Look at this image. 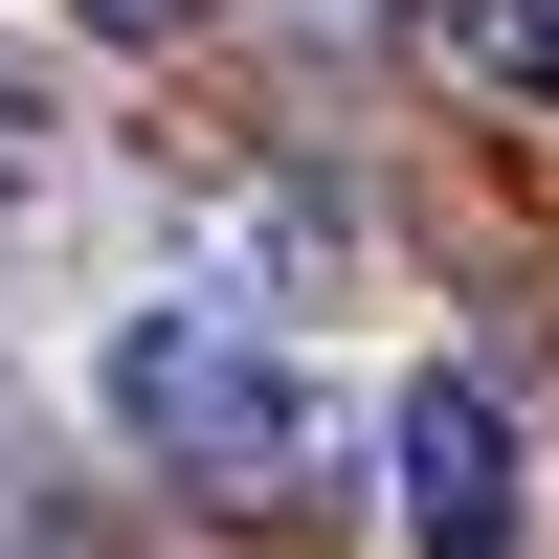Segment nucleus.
<instances>
[{
    "label": "nucleus",
    "mask_w": 559,
    "mask_h": 559,
    "mask_svg": "<svg viewBox=\"0 0 559 559\" xmlns=\"http://www.w3.org/2000/svg\"><path fill=\"white\" fill-rule=\"evenodd\" d=\"M90 426H112L157 492H224V515H269V492L336 471V381H313L269 313H224L202 269H179V292H134L112 336H90Z\"/></svg>",
    "instance_id": "nucleus-1"
},
{
    "label": "nucleus",
    "mask_w": 559,
    "mask_h": 559,
    "mask_svg": "<svg viewBox=\"0 0 559 559\" xmlns=\"http://www.w3.org/2000/svg\"><path fill=\"white\" fill-rule=\"evenodd\" d=\"M381 471H403V559H537V471H515V403H492L471 358H426V381H403Z\"/></svg>",
    "instance_id": "nucleus-2"
},
{
    "label": "nucleus",
    "mask_w": 559,
    "mask_h": 559,
    "mask_svg": "<svg viewBox=\"0 0 559 559\" xmlns=\"http://www.w3.org/2000/svg\"><path fill=\"white\" fill-rule=\"evenodd\" d=\"M179 224H202V292H224V313H336V292H358V224L313 202V179L202 157V179H179Z\"/></svg>",
    "instance_id": "nucleus-3"
},
{
    "label": "nucleus",
    "mask_w": 559,
    "mask_h": 559,
    "mask_svg": "<svg viewBox=\"0 0 559 559\" xmlns=\"http://www.w3.org/2000/svg\"><path fill=\"white\" fill-rule=\"evenodd\" d=\"M426 45L471 90H515V112H559V0H426Z\"/></svg>",
    "instance_id": "nucleus-4"
},
{
    "label": "nucleus",
    "mask_w": 559,
    "mask_h": 559,
    "mask_svg": "<svg viewBox=\"0 0 559 559\" xmlns=\"http://www.w3.org/2000/svg\"><path fill=\"white\" fill-rule=\"evenodd\" d=\"M45 179H68V112H45L23 68H0V247H23V224H45Z\"/></svg>",
    "instance_id": "nucleus-5"
},
{
    "label": "nucleus",
    "mask_w": 559,
    "mask_h": 559,
    "mask_svg": "<svg viewBox=\"0 0 559 559\" xmlns=\"http://www.w3.org/2000/svg\"><path fill=\"white\" fill-rule=\"evenodd\" d=\"M0 559H68V537H45V426H23V381H0Z\"/></svg>",
    "instance_id": "nucleus-6"
},
{
    "label": "nucleus",
    "mask_w": 559,
    "mask_h": 559,
    "mask_svg": "<svg viewBox=\"0 0 559 559\" xmlns=\"http://www.w3.org/2000/svg\"><path fill=\"white\" fill-rule=\"evenodd\" d=\"M68 23H90V45H202L224 0H68Z\"/></svg>",
    "instance_id": "nucleus-7"
}]
</instances>
